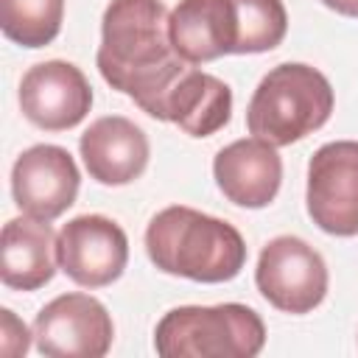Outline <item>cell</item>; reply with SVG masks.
<instances>
[{
    "label": "cell",
    "instance_id": "obj_1",
    "mask_svg": "<svg viewBox=\"0 0 358 358\" xmlns=\"http://www.w3.org/2000/svg\"><path fill=\"white\" fill-rule=\"evenodd\" d=\"M95 64L112 90L151 117H159L168 92L193 67L171 45L162 0H112L101 20Z\"/></svg>",
    "mask_w": 358,
    "mask_h": 358
},
{
    "label": "cell",
    "instance_id": "obj_2",
    "mask_svg": "<svg viewBox=\"0 0 358 358\" xmlns=\"http://www.w3.org/2000/svg\"><path fill=\"white\" fill-rule=\"evenodd\" d=\"M148 260L173 277L193 282H229L246 263L243 235L224 218L171 204L145 229Z\"/></svg>",
    "mask_w": 358,
    "mask_h": 358
},
{
    "label": "cell",
    "instance_id": "obj_3",
    "mask_svg": "<svg viewBox=\"0 0 358 358\" xmlns=\"http://www.w3.org/2000/svg\"><path fill=\"white\" fill-rule=\"evenodd\" d=\"M333 87L324 73L302 62H282L252 92L246 126L255 137L282 148L322 129L333 115Z\"/></svg>",
    "mask_w": 358,
    "mask_h": 358
},
{
    "label": "cell",
    "instance_id": "obj_4",
    "mask_svg": "<svg viewBox=\"0 0 358 358\" xmlns=\"http://www.w3.org/2000/svg\"><path fill=\"white\" fill-rule=\"evenodd\" d=\"M266 344V324L249 305H182L154 330L162 358H255Z\"/></svg>",
    "mask_w": 358,
    "mask_h": 358
},
{
    "label": "cell",
    "instance_id": "obj_5",
    "mask_svg": "<svg viewBox=\"0 0 358 358\" xmlns=\"http://www.w3.org/2000/svg\"><path fill=\"white\" fill-rule=\"evenodd\" d=\"M324 257L296 235L271 238L257 257L255 282L268 305L285 313H310L327 294Z\"/></svg>",
    "mask_w": 358,
    "mask_h": 358
},
{
    "label": "cell",
    "instance_id": "obj_6",
    "mask_svg": "<svg viewBox=\"0 0 358 358\" xmlns=\"http://www.w3.org/2000/svg\"><path fill=\"white\" fill-rule=\"evenodd\" d=\"M308 215L338 238L358 235V143L336 140L316 148L308 162Z\"/></svg>",
    "mask_w": 358,
    "mask_h": 358
},
{
    "label": "cell",
    "instance_id": "obj_7",
    "mask_svg": "<svg viewBox=\"0 0 358 358\" xmlns=\"http://www.w3.org/2000/svg\"><path fill=\"white\" fill-rule=\"evenodd\" d=\"M112 338L115 324L109 310L81 291L59 294L34 319L36 350L48 358H103Z\"/></svg>",
    "mask_w": 358,
    "mask_h": 358
},
{
    "label": "cell",
    "instance_id": "obj_8",
    "mask_svg": "<svg viewBox=\"0 0 358 358\" xmlns=\"http://www.w3.org/2000/svg\"><path fill=\"white\" fill-rule=\"evenodd\" d=\"M59 268L84 288L112 285L129 263V238L106 215L87 213L70 218L56 235Z\"/></svg>",
    "mask_w": 358,
    "mask_h": 358
},
{
    "label": "cell",
    "instance_id": "obj_9",
    "mask_svg": "<svg viewBox=\"0 0 358 358\" xmlns=\"http://www.w3.org/2000/svg\"><path fill=\"white\" fill-rule=\"evenodd\" d=\"M81 173L67 148L39 143L25 148L11 168L14 204L39 221L59 218L76 204Z\"/></svg>",
    "mask_w": 358,
    "mask_h": 358
},
{
    "label": "cell",
    "instance_id": "obj_10",
    "mask_svg": "<svg viewBox=\"0 0 358 358\" xmlns=\"http://www.w3.org/2000/svg\"><path fill=\"white\" fill-rule=\"evenodd\" d=\"M90 106L92 87L73 62H39L28 67L20 81V109L45 131H67L78 126Z\"/></svg>",
    "mask_w": 358,
    "mask_h": 358
},
{
    "label": "cell",
    "instance_id": "obj_11",
    "mask_svg": "<svg viewBox=\"0 0 358 358\" xmlns=\"http://www.w3.org/2000/svg\"><path fill=\"white\" fill-rule=\"evenodd\" d=\"M218 190L238 207L260 210L274 201L282 185V159L260 137H243L224 145L213 159Z\"/></svg>",
    "mask_w": 358,
    "mask_h": 358
},
{
    "label": "cell",
    "instance_id": "obj_12",
    "mask_svg": "<svg viewBox=\"0 0 358 358\" xmlns=\"http://www.w3.org/2000/svg\"><path fill=\"white\" fill-rule=\"evenodd\" d=\"M78 151L87 173L109 187L140 179L151 154L145 131L123 115H103L92 120L78 140Z\"/></svg>",
    "mask_w": 358,
    "mask_h": 358
},
{
    "label": "cell",
    "instance_id": "obj_13",
    "mask_svg": "<svg viewBox=\"0 0 358 358\" xmlns=\"http://www.w3.org/2000/svg\"><path fill=\"white\" fill-rule=\"evenodd\" d=\"M168 36L173 50L190 62L204 64L235 53L238 17L232 0H179L168 14Z\"/></svg>",
    "mask_w": 358,
    "mask_h": 358
},
{
    "label": "cell",
    "instance_id": "obj_14",
    "mask_svg": "<svg viewBox=\"0 0 358 358\" xmlns=\"http://www.w3.org/2000/svg\"><path fill=\"white\" fill-rule=\"evenodd\" d=\"M56 235L50 221L17 215L3 224L0 235V280L14 291H36L56 274Z\"/></svg>",
    "mask_w": 358,
    "mask_h": 358
},
{
    "label": "cell",
    "instance_id": "obj_15",
    "mask_svg": "<svg viewBox=\"0 0 358 358\" xmlns=\"http://www.w3.org/2000/svg\"><path fill=\"white\" fill-rule=\"evenodd\" d=\"M232 115V90L213 73L196 70V64L173 84L168 92L159 117L176 123L190 137H210L229 123Z\"/></svg>",
    "mask_w": 358,
    "mask_h": 358
},
{
    "label": "cell",
    "instance_id": "obj_16",
    "mask_svg": "<svg viewBox=\"0 0 358 358\" xmlns=\"http://www.w3.org/2000/svg\"><path fill=\"white\" fill-rule=\"evenodd\" d=\"M64 20V0H0V28L22 48L50 45Z\"/></svg>",
    "mask_w": 358,
    "mask_h": 358
},
{
    "label": "cell",
    "instance_id": "obj_17",
    "mask_svg": "<svg viewBox=\"0 0 358 358\" xmlns=\"http://www.w3.org/2000/svg\"><path fill=\"white\" fill-rule=\"evenodd\" d=\"M238 17L235 53L274 50L288 31V11L282 0H232Z\"/></svg>",
    "mask_w": 358,
    "mask_h": 358
},
{
    "label": "cell",
    "instance_id": "obj_18",
    "mask_svg": "<svg viewBox=\"0 0 358 358\" xmlns=\"http://www.w3.org/2000/svg\"><path fill=\"white\" fill-rule=\"evenodd\" d=\"M0 336H3V341H0L3 355H8V358H20V355L28 352V347H31V336H34V333H28L25 322H20V319L14 316L11 308H0Z\"/></svg>",
    "mask_w": 358,
    "mask_h": 358
},
{
    "label": "cell",
    "instance_id": "obj_19",
    "mask_svg": "<svg viewBox=\"0 0 358 358\" xmlns=\"http://www.w3.org/2000/svg\"><path fill=\"white\" fill-rule=\"evenodd\" d=\"M322 6L344 17H358V0H322Z\"/></svg>",
    "mask_w": 358,
    "mask_h": 358
}]
</instances>
